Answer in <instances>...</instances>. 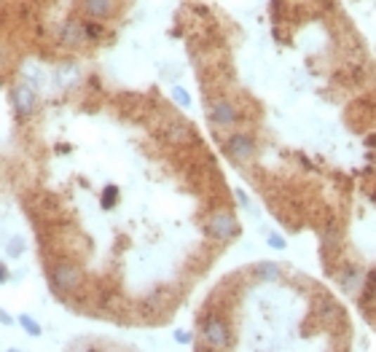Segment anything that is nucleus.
<instances>
[{"label":"nucleus","instance_id":"1","mask_svg":"<svg viewBox=\"0 0 376 352\" xmlns=\"http://www.w3.org/2000/svg\"><path fill=\"white\" fill-rule=\"evenodd\" d=\"M207 234H210L212 240H218V242H231V240H237L242 234V226L240 221H237V215L231 213V210H215V213L207 218Z\"/></svg>","mask_w":376,"mask_h":352},{"label":"nucleus","instance_id":"2","mask_svg":"<svg viewBox=\"0 0 376 352\" xmlns=\"http://www.w3.org/2000/svg\"><path fill=\"white\" fill-rule=\"evenodd\" d=\"M223 151L234 164H247V162H253V159H256L258 143H256V138H253V135H247V132H234V135H228V138H226Z\"/></svg>","mask_w":376,"mask_h":352},{"label":"nucleus","instance_id":"3","mask_svg":"<svg viewBox=\"0 0 376 352\" xmlns=\"http://www.w3.org/2000/svg\"><path fill=\"white\" fill-rule=\"evenodd\" d=\"M202 339L212 350H226L231 347V328L221 315H205L202 320Z\"/></svg>","mask_w":376,"mask_h":352},{"label":"nucleus","instance_id":"4","mask_svg":"<svg viewBox=\"0 0 376 352\" xmlns=\"http://www.w3.org/2000/svg\"><path fill=\"white\" fill-rule=\"evenodd\" d=\"M84 285V272L70 263V261H62L51 269V288L60 293H73Z\"/></svg>","mask_w":376,"mask_h":352},{"label":"nucleus","instance_id":"5","mask_svg":"<svg viewBox=\"0 0 376 352\" xmlns=\"http://www.w3.org/2000/svg\"><path fill=\"white\" fill-rule=\"evenodd\" d=\"M210 122H212V126H218V129H231L234 124L240 122V110L234 107L231 100L218 97V100H212V105H210Z\"/></svg>","mask_w":376,"mask_h":352},{"label":"nucleus","instance_id":"6","mask_svg":"<svg viewBox=\"0 0 376 352\" xmlns=\"http://www.w3.org/2000/svg\"><path fill=\"white\" fill-rule=\"evenodd\" d=\"M363 277L365 275H363V269L358 263H346L344 269L339 272V288L352 296V293H358L363 288Z\"/></svg>","mask_w":376,"mask_h":352},{"label":"nucleus","instance_id":"7","mask_svg":"<svg viewBox=\"0 0 376 352\" xmlns=\"http://www.w3.org/2000/svg\"><path fill=\"white\" fill-rule=\"evenodd\" d=\"M84 11L89 14V19H113L119 11V0H84Z\"/></svg>","mask_w":376,"mask_h":352},{"label":"nucleus","instance_id":"8","mask_svg":"<svg viewBox=\"0 0 376 352\" xmlns=\"http://www.w3.org/2000/svg\"><path fill=\"white\" fill-rule=\"evenodd\" d=\"M11 100H14L16 113H19L22 119L32 116V110H35V92H32V86H27V84L16 86L14 92H11Z\"/></svg>","mask_w":376,"mask_h":352},{"label":"nucleus","instance_id":"9","mask_svg":"<svg viewBox=\"0 0 376 352\" xmlns=\"http://www.w3.org/2000/svg\"><path fill=\"white\" fill-rule=\"evenodd\" d=\"M60 41L65 44V46H81V44H86V32H84V22H75V19H70V22H65L60 30Z\"/></svg>","mask_w":376,"mask_h":352},{"label":"nucleus","instance_id":"10","mask_svg":"<svg viewBox=\"0 0 376 352\" xmlns=\"http://www.w3.org/2000/svg\"><path fill=\"white\" fill-rule=\"evenodd\" d=\"M253 275H256V280H261V282H277V280L283 277V266L274 263V261H261V263L253 266Z\"/></svg>","mask_w":376,"mask_h":352},{"label":"nucleus","instance_id":"11","mask_svg":"<svg viewBox=\"0 0 376 352\" xmlns=\"http://www.w3.org/2000/svg\"><path fill=\"white\" fill-rule=\"evenodd\" d=\"M84 32H86V41H100L105 35V27L100 25V19H89L84 22Z\"/></svg>","mask_w":376,"mask_h":352},{"label":"nucleus","instance_id":"12","mask_svg":"<svg viewBox=\"0 0 376 352\" xmlns=\"http://www.w3.org/2000/svg\"><path fill=\"white\" fill-rule=\"evenodd\" d=\"M188 138H191L188 126L181 122H172V126H169V140H172V143H186Z\"/></svg>","mask_w":376,"mask_h":352},{"label":"nucleus","instance_id":"13","mask_svg":"<svg viewBox=\"0 0 376 352\" xmlns=\"http://www.w3.org/2000/svg\"><path fill=\"white\" fill-rule=\"evenodd\" d=\"M119 185H105V191H103V207L105 210H113L116 204H119Z\"/></svg>","mask_w":376,"mask_h":352},{"label":"nucleus","instance_id":"14","mask_svg":"<svg viewBox=\"0 0 376 352\" xmlns=\"http://www.w3.org/2000/svg\"><path fill=\"white\" fill-rule=\"evenodd\" d=\"M19 325L27 331V337H41V325L32 320L30 315H19Z\"/></svg>","mask_w":376,"mask_h":352},{"label":"nucleus","instance_id":"15","mask_svg":"<svg viewBox=\"0 0 376 352\" xmlns=\"http://www.w3.org/2000/svg\"><path fill=\"white\" fill-rule=\"evenodd\" d=\"M266 245H269L271 250H285L287 240L283 234H277V231H269V234H266Z\"/></svg>","mask_w":376,"mask_h":352},{"label":"nucleus","instance_id":"16","mask_svg":"<svg viewBox=\"0 0 376 352\" xmlns=\"http://www.w3.org/2000/svg\"><path fill=\"white\" fill-rule=\"evenodd\" d=\"M172 100L181 107H191V94L186 92L183 86H172Z\"/></svg>","mask_w":376,"mask_h":352},{"label":"nucleus","instance_id":"17","mask_svg":"<svg viewBox=\"0 0 376 352\" xmlns=\"http://www.w3.org/2000/svg\"><path fill=\"white\" fill-rule=\"evenodd\" d=\"M22 253H25V242H22V237H14V240L8 242V256H11V259H19Z\"/></svg>","mask_w":376,"mask_h":352},{"label":"nucleus","instance_id":"18","mask_svg":"<svg viewBox=\"0 0 376 352\" xmlns=\"http://www.w3.org/2000/svg\"><path fill=\"white\" fill-rule=\"evenodd\" d=\"M234 197H237V202H240L245 210H253V207H250V197H247L242 188H234Z\"/></svg>","mask_w":376,"mask_h":352},{"label":"nucleus","instance_id":"19","mask_svg":"<svg viewBox=\"0 0 376 352\" xmlns=\"http://www.w3.org/2000/svg\"><path fill=\"white\" fill-rule=\"evenodd\" d=\"M175 341H178V344H191V341H194V337H191L188 331L178 328V331H175Z\"/></svg>","mask_w":376,"mask_h":352},{"label":"nucleus","instance_id":"20","mask_svg":"<svg viewBox=\"0 0 376 352\" xmlns=\"http://www.w3.org/2000/svg\"><path fill=\"white\" fill-rule=\"evenodd\" d=\"M3 282H8V266L6 263H0V285Z\"/></svg>","mask_w":376,"mask_h":352},{"label":"nucleus","instance_id":"21","mask_svg":"<svg viewBox=\"0 0 376 352\" xmlns=\"http://www.w3.org/2000/svg\"><path fill=\"white\" fill-rule=\"evenodd\" d=\"M0 322H3V325H11V318H8V312H6V309H0Z\"/></svg>","mask_w":376,"mask_h":352},{"label":"nucleus","instance_id":"22","mask_svg":"<svg viewBox=\"0 0 376 352\" xmlns=\"http://www.w3.org/2000/svg\"><path fill=\"white\" fill-rule=\"evenodd\" d=\"M365 145H368V148H376V135H368V138H365Z\"/></svg>","mask_w":376,"mask_h":352}]
</instances>
